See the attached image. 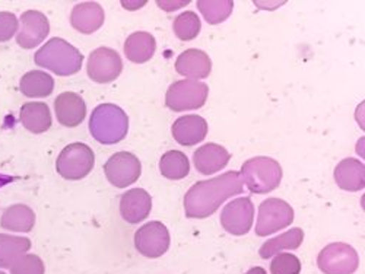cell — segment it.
Segmentation results:
<instances>
[{
    "label": "cell",
    "instance_id": "1",
    "mask_svg": "<svg viewBox=\"0 0 365 274\" xmlns=\"http://www.w3.org/2000/svg\"><path fill=\"white\" fill-rule=\"evenodd\" d=\"M242 193L240 172L228 171L217 178L199 181L185 196V211L190 219H205L228 199Z\"/></svg>",
    "mask_w": 365,
    "mask_h": 274
},
{
    "label": "cell",
    "instance_id": "2",
    "mask_svg": "<svg viewBox=\"0 0 365 274\" xmlns=\"http://www.w3.org/2000/svg\"><path fill=\"white\" fill-rule=\"evenodd\" d=\"M34 62L57 76H72L81 70L83 54L63 38H51L36 53Z\"/></svg>",
    "mask_w": 365,
    "mask_h": 274
},
{
    "label": "cell",
    "instance_id": "3",
    "mask_svg": "<svg viewBox=\"0 0 365 274\" xmlns=\"http://www.w3.org/2000/svg\"><path fill=\"white\" fill-rule=\"evenodd\" d=\"M129 117L114 104L98 105L89 118V132L103 144H115L128 136Z\"/></svg>",
    "mask_w": 365,
    "mask_h": 274
},
{
    "label": "cell",
    "instance_id": "4",
    "mask_svg": "<svg viewBox=\"0 0 365 274\" xmlns=\"http://www.w3.org/2000/svg\"><path fill=\"white\" fill-rule=\"evenodd\" d=\"M240 178L252 193L266 194L279 187L282 168L275 159L257 157L242 164Z\"/></svg>",
    "mask_w": 365,
    "mask_h": 274
},
{
    "label": "cell",
    "instance_id": "5",
    "mask_svg": "<svg viewBox=\"0 0 365 274\" xmlns=\"http://www.w3.org/2000/svg\"><path fill=\"white\" fill-rule=\"evenodd\" d=\"M94 165L96 155L93 149L85 143H72L60 152L56 162V171L65 179L78 181L93 171Z\"/></svg>",
    "mask_w": 365,
    "mask_h": 274
},
{
    "label": "cell",
    "instance_id": "6",
    "mask_svg": "<svg viewBox=\"0 0 365 274\" xmlns=\"http://www.w3.org/2000/svg\"><path fill=\"white\" fill-rule=\"evenodd\" d=\"M209 88L206 83L192 79L174 82L165 95V105L173 111H189L202 108L207 100Z\"/></svg>",
    "mask_w": 365,
    "mask_h": 274
},
{
    "label": "cell",
    "instance_id": "7",
    "mask_svg": "<svg viewBox=\"0 0 365 274\" xmlns=\"http://www.w3.org/2000/svg\"><path fill=\"white\" fill-rule=\"evenodd\" d=\"M294 222V209L281 199H267L259 206L257 236H269Z\"/></svg>",
    "mask_w": 365,
    "mask_h": 274
},
{
    "label": "cell",
    "instance_id": "8",
    "mask_svg": "<svg viewBox=\"0 0 365 274\" xmlns=\"http://www.w3.org/2000/svg\"><path fill=\"white\" fill-rule=\"evenodd\" d=\"M317 265L324 274H352L359 265V257L348 243L333 242L320 251Z\"/></svg>",
    "mask_w": 365,
    "mask_h": 274
},
{
    "label": "cell",
    "instance_id": "9",
    "mask_svg": "<svg viewBox=\"0 0 365 274\" xmlns=\"http://www.w3.org/2000/svg\"><path fill=\"white\" fill-rule=\"evenodd\" d=\"M104 172L110 184L117 189H126L139 179L142 165L138 157L130 152H117L106 162Z\"/></svg>",
    "mask_w": 365,
    "mask_h": 274
},
{
    "label": "cell",
    "instance_id": "10",
    "mask_svg": "<svg viewBox=\"0 0 365 274\" xmlns=\"http://www.w3.org/2000/svg\"><path fill=\"white\" fill-rule=\"evenodd\" d=\"M170 232L167 226L158 221H152L135 233L136 250L148 258H160L170 248Z\"/></svg>",
    "mask_w": 365,
    "mask_h": 274
},
{
    "label": "cell",
    "instance_id": "11",
    "mask_svg": "<svg viewBox=\"0 0 365 274\" xmlns=\"http://www.w3.org/2000/svg\"><path fill=\"white\" fill-rule=\"evenodd\" d=\"M255 221V204L250 197H241L230 201L221 213L222 228L234 235L242 236L250 232Z\"/></svg>",
    "mask_w": 365,
    "mask_h": 274
},
{
    "label": "cell",
    "instance_id": "12",
    "mask_svg": "<svg viewBox=\"0 0 365 274\" xmlns=\"http://www.w3.org/2000/svg\"><path fill=\"white\" fill-rule=\"evenodd\" d=\"M121 70H123V62L113 48L100 47L89 54L86 72L91 80L97 83H110L120 76Z\"/></svg>",
    "mask_w": 365,
    "mask_h": 274
},
{
    "label": "cell",
    "instance_id": "13",
    "mask_svg": "<svg viewBox=\"0 0 365 274\" xmlns=\"http://www.w3.org/2000/svg\"><path fill=\"white\" fill-rule=\"evenodd\" d=\"M50 33L47 16L38 11H26L21 15V26L16 36L19 47L29 50L40 46Z\"/></svg>",
    "mask_w": 365,
    "mask_h": 274
},
{
    "label": "cell",
    "instance_id": "14",
    "mask_svg": "<svg viewBox=\"0 0 365 274\" xmlns=\"http://www.w3.org/2000/svg\"><path fill=\"white\" fill-rule=\"evenodd\" d=\"M56 118L65 127H78L86 117V104L75 93L60 94L54 101Z\"/></svg>",
    "mask_w": 365,
    "mask_h": 274
},
{
    "label": "cell",
    "instance_id": "15",
    "mask_svg": "<svg viewBox=\"0 0 365 274\" xmlns=\"http://www.w3.org/2000/svg\"><path fill=\"white\" fill-rule=\"evenodd\" d=\"M152 199L143 189L126 191L120 199V213L128 223L136 225L143 222L150 213Z\"/></svg>",
    "mask_w": 365,
    "mask_h": 274
},
{
    "label": "cell",
    "instance_id": "16",
    "mask_svg": "<svg viewBox=\"0 0 365 274\" xmlns=\"http://www.w3.org/2000/svg\"><path fill=\"white\" fill-rule=\"evenodd\" d=\"M171 132L178 144L193 146L205 140L207 135V123L200 115H185L174 121Z\"/></svg>",
    "mask_w": 365,
    "mask_h": 274
},
{
    "label": "cell",
    "instance_id": "17",
    "mask_svg": "<svg viewBox=\"0 0 365 274\" xmlns=\"http://www.w3.org/2000/svg\"><path fill=\"white\" fill-rule=\"evenodd\" d=\"M231 159L230 152L217 143H206L200 146L193 155L196 169L203 175L217 174L224 169Z\"/></svg>",
    "mask_w": 365,
    "mask_h": 274
},
{
    "label": "cell",
    "instance_id": "18",
    "mask_svg": "<svg viewBox=\"0 0 365 274\" xmlns=\"http://www.w3.org/2000/svg\"><path fill=\"white\" fill-rule=\"evenodd\" d=\"M175 70L178 75L189 78L192 80L206 79L212 70L210 57L202 50H186L177 57Z\"/></svg>",
    "mask_w": 365,
    "mask_h": 274
},
{
    "label": "cell",
    "instance_id": "19",
    "mask_svg": "<svg viewBox=\"0 0 365 274\" xmlns=\"http://www.w3.org/2000/svg\"><path fill=\"white\" fill-rule=\"evenodd\" d=\"M71 23L82 34H93L104 23V9L96 2L79 4L72 9Z\"/></svg>",
    "mask_w": 365,
    "mask_h": 274
},
{
    "label": "cell",
    "instance_id": "20",
    "mask_svg": "<svg viewBox=\"0 0 365 274\" xmlns=\"http://www.w3.org/2000/svg\"><path fill=\"white\" fill-rule=\"evenodd\" d=\"M334 181L345 191H359L365 187V165L355 158L341 161L334 169Z\"/></svg>",
    "mask_w": 365,
    "mask_h": 274
},
{
    "label": "cell",
    "instance_id": "21",
    "mask_svg": "<svg viewBox=\"0 0 365 274\" xmlns=\"http://www.w3.org/2000/svg\"><path fill=\"white\" fill-rule=\"evenodd\" d=\"M19 120L22 126L34 135L46 133L51 127V112L44 102H26L21 107Z\"/></svg>",
    "mask_w": 365,
    "mask_h": 274
},
{
    "label": "cell",
    "instance_id": "22",
    "mask_svg": "<svg viewBox=\"0 0 365 274\" xmlns=\"http://www.w3.org/2000/svg\"><path fill=\"white\" fill-rule=\"evenodd\" d=\"M157 41L154 36L145 31H138L130 34L125 41V54L132 63L142 65L149 62V58L155 54Z\"/></svg>",
    "mask_w": 365,
    "mask_h": 274
},
{
    "label": "cell",
    "instance_id": "23",
    "mask_svg": "<svg viewBox=\"0 0 365 274\" xmlns=\"http://www.w3.org/2000/svg\"><path fill=\"white\" fill-rule=\"evenodd\" d=\"M36 225V213L25 204H14L6 209L0 219V226L12 232H29Z\"/></svg>",
    "mask_w": 365,
    "mask_h": 274
},
{
    "label": "cell",
    "instance_id": "24",
    "mask_svg": "<svg viewBox=\"0 0 365 274\" xmlns=\"http://www.w3.org/2000/svg\"><path fill=\"white\" fill-rule=\"evenodd\" d=\"M19 89L28 98H46L53 94L54 79L41 70H31L21 78Z\"/></svg>",
    "mask_w": 365,
    "mask_h": 274
},
{
    "label": "cell",
    "instance_id": "25",
    "mask_svg": "<svg viewBox=\"0 0 365 274\" xmlns=\"http://www.w3.org/2000/svg\"><path fill=\"white\" fill-rule=\"evenodd\" d=\"M302 241H304V231L299 228H292L277 238H272V239L266 241L260 247L259 254L262 258L267 260L270 257H275L277 254H279L285 250L299 248Z\"/></svg>",
    "mask_w": 365,
    "mask_h": 274
},
{
    "label": "cell",
    "instance_id": "26",
    "mask_svg": "<svg viewBox=\"0 0 365 274\" xmlns=\"http://www.w3.org/2000/svg\"><path fill=\"white\" fill-rule=\"evenodd\" d=\"M29 248L31 241L28 238L0 233V268H11Z\"/></svg>",
    "mask_w": 365,
    "mask_h": 274
},
{
    "label": "cell",
    "instance_id": "27",
    "mask_svg": "<svg viewBox=\"0 0 365 274\" xmlns=\"http://www.w3.org/2000/svg\"><path fill=\"white\" fill-rule=\"evenodd\" d=\"M160 171L168 179H182L190 172L189 158L180 150H168L160 159Z\"/></svg>",
    "mask_w": 365,
    "mask_h": 274
},
{
    "label": "cell",
    "instance_id": "28",
    "mask_svg": "<svg viewBox=\"0 0 365 274\" xmlns=\"http://www.w3.org/2000/svg\"><path fill=\"white\" fill-rule=\"evenodd\" d=\"M197 8L207 23L218 25L230 18L234 8V2H231V0H217V2L199 0Z\"/></svg>",
    "mask_w": 365,
    "mask_h": 274
},
{
    "label": "cell",
    "instance_id": "29",
    "mask_svg": "<svg viewBox=\"0 0 365 274\" xmlns=\"http://www.w3.org/2000/svg\"><path fill=\"white\" fill-rule=\"evenodd\" d=\"M200 26H202V23H200L199 16L192 11L180 14L173 22L174 34L181 41H190V40L196 38L200 33Z\"/></svg>",
    "mask_w": 365,
    "mask_h": 274
},
{
    "label": "cell",
    "instance_id": "30",
    "mask_svg": "<svg viewBox=\"0 0 365 274\" xmlns=\"http://www.w3.org/2000/svg\"><path fill=\"white\" fill-rule=\"evenodd\" d=\"M272 274H299L301 261L297 255L288 253H279L270 263Z\"/></svg>",
    "mask_w": 365,
    "mask_h": 274
},
{
    "label": "cell",
    "instance_id": "31",
    "mask_svg": "<svg viewBox=\"0 0 365 274\" xmlns=\"http://www.w3.org/2000/svg\"><path fill=\"white\" fill-rule=\"evenodd\" d=\"M44 263L36 254L22 255L11 267V274H44Z\"/></svg>",
    "mask_w": 365,
    "mask_h": 274
},
{
    "label": "cell",
    "instance_id": "32",
    "mask_svg": "<svg viewBox=\"0 0 365 274\" xmlns=\"http://www.w3.org/2000/svg\"><path fill=\"white\" fill-rule=\"evenodd\" d=\"M19 21L12 12H0V43L9 41L18 31Z\"/></svg>",
    "mask_w": 365,
    "mask_h": 274
},
{
    "label": "cell",
    "instance_id": "33",
    "mask_svg": "<svg viewBox=\"0 0 365 274\" xmlns=\"http://www.w3.org/2000/svg\"><path fill=\"white\" fill-rule=\"evenodd\" d=\"M158 6L161 8V9H164V11H167V12H171V11H175V9H180V8H182V6H186V5H189L190 2L189 0H180V2H161V0H158Z\"/></svg>",
    "mask_w": 365,
    "mask_h": 274
},
{
    "label": "cell",
    "instance_id": "34",
    "mask_svg": "<svg viewBox=\"0 0 365 274\" xmlns=\"http://www.w3.org/2000/svg\"><path fill=\"white\" fill-rule=\"evenodd\" d=\"M246 274H267V273H266V270L263 267H253Z\"/></svg>",
    "mask_w": 365,
    "mask_h": 274
},
{
    "label": "cell",
    "instance_id": "35",
    "mask_svg": "<svg viewBox=\"0 0 365 274\" xmlns=\"http://www.w3.org/2000/svg\"><path fill=\"white\" fill-rule=\"evenodd\" d=\"M0 274H6V273H4V271H0Z\"/></svg>",
    "mask_w": 365,
    "mask_h": 274
}]
</instances>
